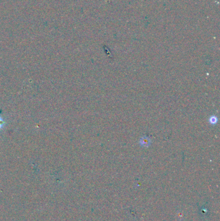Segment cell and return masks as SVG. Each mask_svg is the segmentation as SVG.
Instances as JSON below:
<instances>
[{"mask_svg":"<svg viewBox=\"0 0 220 221\" xmlns=\"http://www.w3.org/2000/svg\"><path fill=\"white\" fill-rule=\"evenodd\" d=\"M143 145H145V144H148V143L149 142V140H145V139H144V140H143Z\"/></svg>","mask_w":220,"mask_h":221,"instance_id":"1","label":"cell"},{"mask_svg":"<svg viewBox=\"0 0 220 221\" xmlns=\"http://www.w3.org/2000/svg\"><path fill=\"white\" fill-rule=\"evenodd\" d=\"M3 124H4V121H3L2 120H1V118H0V127H1V126Z\"/></svg>","mask_w":220,"mask_h":221,"instance_id":"2","label":"cell"}]
</instances>
